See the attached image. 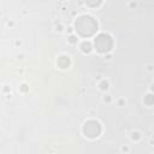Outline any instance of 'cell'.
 <instances>
[{
    "label": "cell",
    "instance_id": "cell-1",
    "mask_svg": "<svg viewBox=\"0 0 154 154\" xmlns=\"http://www.w3.org/2000/svg\"><path fill=\"white\" fill-rule=\"evenodd\" d=\"M77 32L83 37L93 36L97 30V23L96 20L90 16H81L77 18L75 23Z\"/></svg>",
    "mask_w": 154,
    "mask_h": 154
},
{
    "label": "cell",
    "instance_id": "cell-2",
    "mask_svg": "<svg viewBox=\"0 0 154 154\" xmlns=\"http://www.w3.org/2000/svg\"><path fill=\"white\" fill-rule=\"evenodd\" d=\"M112 46H113V41H112L111 36H108L106 34H100L95 38V48L100 53L108 52L112 48Z\"/></svg>",
    "mask_w": 154,
    "mask_h": 154
},
{
    "label": "cell",
    "instance_id": "cell-3",
    "mask_svg": "<svg viewBox=\"0 0 154 154\" xmlns=\"http://www.w3.org/2000/svg\"><path fill=\"white\" fill-rule=\"evenodd\" d=\"M101 132V125L96 120H88L83 125V134L89 138H95Z\"/></svg>",
    "mask_w": 154,
    "mask_h": 154
},
{
    "label": "cell",
    "instance_id": "cell-4",
    "mask_svg": "<svg viewBox=\"0 0 154 154\" xmlns=\"http://www.w3.org/2000/svg\"><path fill=\"white\" fill-rule=\"evenodd\" d=\"M101 1H102V0H85V2H87L90 7H96V6H99V5L101 4Z\"/></svg>",
    "mask_w": 154,
    "mask_h": 154
},
{
    "label": "cell",
    "instance_id": "cell-5",
    "mask_svg": "<svg viewBox=\"0 0 154 154\" xmlns=\"http://www.w3.org/2000/svg\"><path fill=\"white\" fill-rule=\"evenodd\" d=\"M82 47H83V51H84V52H89V51H90V45H89L88 42H84V43L82 45Z\"/></svg>",
    "mask_w": 154,
    "mask_h": 154
}]
</instances>
